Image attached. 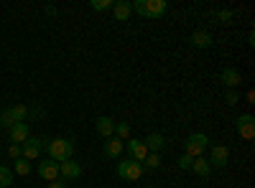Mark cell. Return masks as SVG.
<instances>
[{
    "instance_id": "obj_1",
    "label": "cell",
    "mask_w": 255,
    "mask_h": 188,
    "mask_svg": "<svg viewBox=\"0 0 255 188\" xmlns=\"http://www.w3.org/2000/svg\"><path fill=\"white\" fill-rule=\"evenodd\" d=\"M46 150H49V158L56 160V163H64V160H72L74 155V140L69 137H56L46 145Z\"/></svg>"
},
{
    "instance_id": "obj_2",
    "label": "cell",
    "mask_w": 255,
    "mask_h": 188,
    "mask_svg": "<svg viewBox=\"0 0 255 188\" xmlns=\"http://www.w3.org/2000/svg\"><path fill=\"white\" fill-rule=\"evenodd\" d=\"M130 5H133V13H138L143 18H161L168 10L166 0H135Z\"/></svg>"
},
{
    "instance_id": "obj_3",
    "label": "cell",
    "mask_w": 255,
    "mask_h": 188,
    "mask_svg": "<svg viewBox=\"0 0 255 188\" xmlns=\"http://www.w3.org/2000/svg\"><path fill=\"white\" fill-rule=\"evenodd\" d=\"M207 148H209V137H207L204 132H191V135L184 140V155L199 158Z\"/></svg>"
},
{
    "instance_id": "obj_4",
    "label": "cell",
    "mask_w": 255,
    "mask_h": 188,
    "mask_svg": "<svg viewBox=\"0 0 255 188\" xmlns=\"http://www.w3.org/2000/svg\"><path fill=\"white\" fill-rule=\"evenodd\" d=\"M143 165L138 160H130V158H125V160H118V178L123 181H138L143 176Z\"/></svg>"
},
{
    "instance_id": "obj_5",
    "label": "cell",
    "mask_w": 255,
    "mask_h": 188,
    "mask_svg": "<svg viewBox=\"0 0 255 188\" xmlns=\"http://www.w3.org/2000/svg\"><path fill=\"white\" fill-rule=\"evenodd\" d=\"M235 130L243 140H253L255 137V117L253 115H240L235 120Z\"/></svg>"
},
{
    "instance_id": "obj_6",
    "label": "cell",
    "mask_w": 255,
    "mask_h": 188,
    "mask_svg": "<svg viewBox=\"0 0 255 188\" xmlns=\"http://www.w3.org/2000/svg\"><path fill=\"white\" fill-rule=\"evenodd\" d=\"M41 150H44V140H41V137H28L23 145H20V158L33 160V158L41 155Z\"/></svg>"
},
{
    "instance_id": "obj_7",
    "label": "cell",
    "mask_w": 255,
    "mask_h": 188,
    "mask_svg": "<svg viewBox=\"0 0 255 188\" xmlns=\"http://www.w3.org/2000/svg\"><path fill=\"white\" fill-rule=\"evenodd\" d=\"M209 165H212V171L215 168H225V165L230 163V150L225 148V145H215V148L209 150Z\"/></svg>"
},
{
    "instance_id": "obj_8",
    "label": "cell",
    "mask_w": 255,
    "mask_h": 188,
    "mask_svg": "<svg viewBox=\"0 0 255 188\" xmlns=\"http://www.w3.org/2000/svg\"><path fill=\"white\" fill-rule=\"evenodd\" d=\"M79 176H82V165H79L74 158L59 163V178H64V181H77Z\"/></svg>"
},
{
    "instance_id": "obj_9",
    "label": "cell",
    "mask_w": 255,
    "mask_h": 188,
    "mask_svg": "<svg viewBox=\"0 0 255 188\" xmlns=\"http://www.w3.org/2000/svg\"><path fill=\"white\" fill-rule=\"evenodd\" d=\"M38 176L44 178V181H49V183L51 181H59V163L51 160V158L49 160H41L38 163Z\"/></svg>"
},
{
    "instance_id": "obj_10",
    "label": "cell",
    "mask_w": 255,
    "mask_h": 188,
    "mask_svg": "<svg viewBox=\"0 0 255 188\" xmlns=\"http://www.w3.org/2000/svg\"><path fill=\"white\" fill-rule=\"evenodd\" d=\"M125 150L130 153V160H138V163H143L145 155H148V148L143 145V140H138V137L128 140V142H125Z\"/></svg>"
},
{
    "instance_id": "obj_11",
    "label": "cell",
    "mask_w": 255,
    "mask_h": 188,
    "mask_svg": "<svg viewBox=\"0 0 255 188\" xmlns=\"http://www.w3.org/2000/svg\"><path fill=\"white\" fill-rule=\"evenodd\" d=\"M102 150H105V155L108 158H113V160H118L120 155H123V150H125V142L120 140V137H108L105 140V145H102Z\"/></svg>"
},
{
    "instance_id": "obj_12",
    "label": "cell",
    "mask_w": 255,
    "mask_h": 188,
    "mask_svg": "<svg viewBox=\"0 0 255 188\" xmlns=\"http://www.w3.org/2000/svg\"><path fill=\"white\" fill-rule=\"evenodd\" d=\"M8 132H10V140H13L15 145H23V142L31 137V127H28V122H15Z\"/></svg>"
},
{
    "instance_id": "obj_13",
    "label": "cell",
    "mask_w": 255,
    "mask_h": 188,
    "mask_svg": "<svg viewBox=\"0 0 255 188\" xmlns=\"http://www.w3.org/2000/svg\"><path fill=\"white\" fill-rule=\"evenodd\" d=\"M95 130H97V135L105 137V140L113 137V135H115V120H113V117H97V120H95Z\"/></svg>"
},
{
    "instance_id": "obj_14",
    "label": "cell",
    "mask_w": 255,
    "mask_h": 188,
    "mask_svg": "<svg viewBox=\"0 0 255 188\" xmlns=\"http://www.w3.org/2000/svg\"><path fill=\"white\" fill-rule=\"evenodd\" d=\"M220 81L227 87V89H235V87H240V81H243V74L238 71V69H232V66H227V69H222V74H220Z\"/></svg>"
},
{
    "instance_id": "obj_15",
    "label": "cell",
    "mask_w": 255,
    "mask_h": 188,
    "mask_svg": "<svg viewBox=\"0 0 255 188\" xmlns=\"http://www.w3.org/2000/svg\"><path fill=\"white\" fill-rule=\"evenodd\" d=\"M143 145L148 148V153H161L166 148V137L161 132H151V135L143 137Z\"/></svg>"
},
{
    "instance_id": "obj_16",
    "label": "cell",
    "mask_w": 255,
    "mask_h": 188,
    "mask_svg": "<svg viewBox=\"0 0 255 188\" xmlns=\"http://www.w3.org/2000/svg\"><path fill=\"white\" fill-rule=\"evenodd\" d=\"M189 41H191L194 49H212L215 46V38H212V33H207V31H194Z\"/></svg>"
},
{
    "instance_id": "obj_17",
    "label": "cell",
    "mask_w": 255,
    "mask_h": 188,
    "mask_svg": "<svg viewBox=\"0 0 255 188\" xmlns=\"http://www.w3.org/2000/svg\"><path fill=\"white\" fill-rule=\"evenodd\" d=\"M5 112H8V117H10L13 122H26L31 115H36V110H28L26 104H15V107H8Z\"/></svg>"
},
{
    "instance_id": "obj_18",
    "label": "cell",
    "mask_w": 255,
    "mask_h": 188,
    "mask_svg": "<svg viewBox=\"0 0 255 188\" xmlns=\"http://www.w3.org/2000/svg\"><path fill=\"white\" fill-rule=\"evenodd\" d=\"M130 13H133V5L128 3V0H118V3L113 5V18L115 20H128Z\"/></svg>"
},
{
    "instance_id": "obj_19",
    "label": "cell",
    "mask_w": 255,
    "mask_h": 188,
    "mask_svg": "<svg viewBox=\"0 0 255 188\" xmlns=\"http://www.w3.org/2000/svg\"><path fill=\"white\" fill-rule=\"evenodd\" d=\"M191 171H194L197 176H202V178H207L212 173V165L204 155H199V158H194V163H191Z\"/></svg>"
},
{
    "instance_id": "obj_20",
    "label": "cell",
    "mask_w": 255,
    "mask_h": 188,
    "mask_svg": "<svg viewBox=\"0 0 255 188\" xmlns=\"http://www.w3.org/2000/svg\"><path fill=\"white\" fill-rule=\"evenodd\" d=\"M140 165H143V171H156V168H161V153H148Z\"/></svg>"
},
{
    "instance_id": "obj_21",
    "label": "cell",
    "mask_w": 255,
    "mask_h": 188,
    "mask_svg": "<svg viewBox=\"0 0 255 188\" xmlns=\"http://www.w3.org/2000/svg\"><path fill=\"white\" fill-rule=\"evenodd\" d=\"M10 183H13V168L0 165V188H8Z\"/></svg>"
},
{
    "instance_id": "obj_22",
    "label": "cell",
    "mask_w": 255,
    "mask_h": 188,
    "mask_svg": "<svg viewBox=\"0 0 255 188\" xmlns=\"http://www.w3.org/2000/svg\"><path fill=\"white\" fill-rule=\"evenodd\" d=\"M113 5H115V0H92V3H90V8H92V10H97V13L113 10Z\"/></svg>"
},
{
    "instance_id": "obj_23",
    "label": "cell",
    "mask_w": 255,
    "mask_h": 188,
    "mask_svg": "<svg viewBox=\"0 0 255 188\" xmlns=\"http://www.w3.org/2000/svg\"><path fill=\"white\" fill-rule=\"evenodd\" d=\"M15 173H18V176H28V173H31V160L18 158V160H15Z\"/></svg>"
},
{
    "instance_id": "obj_24",
    "label": "cell",
    "mask_w": 255,
    "mask_h": 188,
    "mask_svg": "<svg viewBox=\"0 0 255 188\" xmlns=\"http://www.w3.org/2000/svg\"><path fill=\"white\" fill-rule=\"evenodd\" d=\"M115 132H118L120 140H128V137H130V125H128V122H115Z\"/></svg>"
},
{
    "instance_id": "obj_25",
    "label": "cell",
    "mask_w": 255,
    "mask_h": 188,
    "mask_svg": "<svg viewBox=\"0 0 255 188\" xmlns=\"http://www.w3.org/2000/svg\"><path fill=\"white\" fill-rule=\"evenodd\" d=\"M232 15H235V13H232V10H217L215 13V23H230V20H232Z\"/></svg>"
},
{
    "instance_id": "obj_26",
    "label": "cell",
    "mask_w": 255,
    "mask_h": 188,
    "mask_svg": "<svg viewBox=\"0 0 255 188\" xmlns=\"http://www.w3.org/2000/svg\"><path fill=\"white\" fill-rule=\"evenodd\" d=\"M191 163H194V158H191V155H181L179 158V168L181 171H191Z\"/></svg>"
},
{
    "instance_id": "obj_27",
    "label": "cell",
    "mask_w": 255,
    "mask_h": 188,
    "mask_svg": "<svg viewBox=\"0 0 255 188\" xmlns=\"http://www.w3.org/2000/svg\"><path fill=\"white\" fill-rule=\"evenodd\" d=\"M225 102H227V104H238V102H240V94H238L235 89H227V92H225Z\"/></svg>"
},
{
    "instance_id": "obj_28",
    "label": "cell",
    "mask_w": 255,
    "mask_h": 188,
    "mask_svg": "<svg viewBox=\"0 0 255 188\" xmlns=\"http://www.w3.org/2000/svg\"><path fill=\"white\" fill-rule=\"evenodd\" d=\"M13 125H15V122H13V120L8 117V112H0V127H5V130H10Z\"/></svg>"
},
{
    "instance_id": "obj_29",
    "label": "cell",
    "mask_w": 255,
    "mask_h": 188,
    "mask_svg": "<svg viewBox=\"0 0 255 188\" xmlns=\"http://www.w3.org/2000/svg\"><path fill=\"white\" fill-rule=\"evenodd\" d=\"M8 155H10L13 160H18V158H20V145H15V142H13L10 148H8Z\"/></svg>"
},
{
    "instance_id": "obj_30",
    "label": "cell",
    "mask_w": 255,
    "mask_h": 188,
    "mask_svg": "<svg viewBox=\"0 0 255 188\" xmlns=\"http://www.w3.org/2000/svg\"><path fill=\"white\" fill-rule=\"evenodd\" d=\"M46 188H69V186L64 183V181H51V183H49Z\"/></svg>"
}]
</instances>
